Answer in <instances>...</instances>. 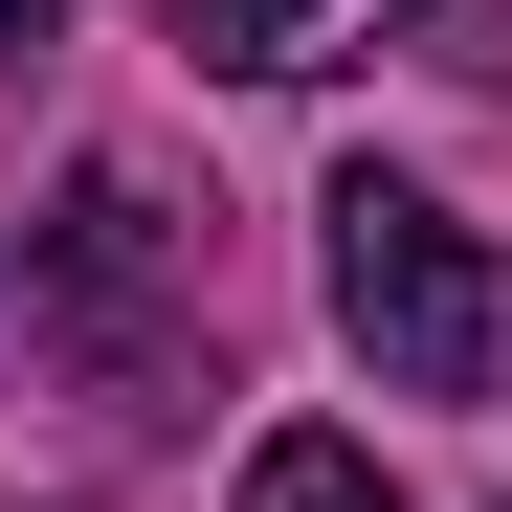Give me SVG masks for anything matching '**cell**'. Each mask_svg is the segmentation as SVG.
Listing matches in <instances>:
<instances>
[{
  "label": "cell",
  "mask_w": 512,
  "mask_h": 512,
  "mask_svg": "<svg viewBox=\"0 0 512 512\" xmlns=\"http://www.w3.org/2000/svg\"><path fill=\"white\" fill-rule=\"evenodd\" d=\"M312 223H334V334L379 357V401H490L512 379V245L490 223H446L423 179H379V156Z\"/></svg>",
  "instance_id": "cell-1"
},
{
  "label": "cell",
  "mask_w": 512,
  "mask_h": 512,
  "mask_svg": "<svg viewBox=\"0 0 512 512\" xmlns=\"http://www.w3.org/2000/svg\"><path fill=\"white\" fill-rule=\"evenodd\" d=\"M45 357L67 379H90L112 423H179L201 401V290H179V223H156V179H112V156H90V179H67V223H45Z\"/></svg>",
  "instance_id": "cell-2"
},
{
  "label": "cell",
  "mask_w": 512,
  "mask_h": 512,
  "mask_svg": "<svg viewBox=\"0 0 512 512\" xmlns=\"http://www.w3.org/2000/svg\"><path fill=\"white\" fill-rule=\"evenodd\" d=\"M156 23H179L201 67H245V90H312V67H357L401 0H156Z\"/></svg>",
  "instance_id": "cell-3"
},
{
  "label": "cell",
  "mask_w": 512,
  "mask_h": 512,
  "mask_svg": "<svg viewBox=\"0 0 512 512\" xmlns=\"http://www.w3.org/2000/svg\"><path fill=\"white\" fill-rule=\"evenodd\" d=\"M223 512H401V490H379V446H334V423H268Z\"/></svg>",
  "instance_id": "cell-4"
},
{
  "label": "cell",
  "mask_w": 512,
  "mask_h": 512,
  "mask_svg": "<svg viewBox=\"0 0 512 512\" xmlns=\"http://www.w3.org/2000/svg\"><path fill=\"white\" fill-rule=\"evenodd\" d=\"M45 23H67V0H0V67H23V45H45Z\"/></svg>",
  "instance_id": "cell-5"
}]
</instances>
